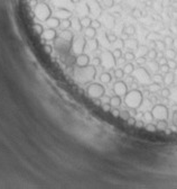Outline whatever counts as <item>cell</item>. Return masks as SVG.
<instances>
[{
  "label": "cell",
  "instance_id": "obj_1",
  "mask_svg": "<svg viewBox=\"0 0 177 189\" xmlns=\"http://www.w3.org/2000/svg\"><path fill=\"white\" fill-rule=\"evenodd\" d=\"M95 75H96V69L92 64H89L87 67H77L74 71L75 80L82 85L93 82Z\"/></svg>",
  "mask_w": 177,
  "mask_h": 189
},
{
  "label": "cell",
  "instance_id": "obj_15",
  "mask_svg": "<svg viewBox=\"0 0 177 189\" xmlns=\"http://www.w3.org/2000/svg\"><path fill=\"white\" fill-rule=\"evenodd\" d=\"M81 34H82L87 39H92V38H95V37H96L98 31H96V29H94L93 27H87V28L83 29Z\"/></svg>",
  "mask_w": 177,
  "mask_h": 189
},
{
  "label": "cell",
  "instance_id": "obj_17",
  "mask_svg": "<svg viewBox=\"0 0 177 189\" xmlns=\"http://www.w3.org/2000/svg\"><path fill=\"white\" fill-rule=\"evenodd\" d=\"M87 47L90 50V51H96V50H99V47H100V42H99V39L96 38V37H95V38H92V39H87Z\"/></svg>",
  "mask_w": 177,
  "mask_h": 189
},
{
  "label": "cell",
  "instance_id": "obj_9",
  "mask_svg": "<svg viewBox=\"0 0 177 189\" xmlns=\"http://www.w3.org/2000/svg\"><path fill=\"white\" fill-rule=\"evenodd\" d=\"M54 44H55L56 50H57L59 53H62V54L67 53V52L71 50V47H72L71 42H67V41L61 38V37H57V38L54 41Z\"/></svg>",
  "mask_w": 177,
  "mask_h": 189
},
{
  "label": "cell",
  "instance_id": "obj_10",
  "mask_svg": "<svg viewBox=\"0 0 177 189\" xmlns=\"http://www.w3.org/2000/svg\"><path fill=\"white\" fill-rule=\"evenodd\" d=\"M113 92L118 96H125L128 92V85L122 80H118L113 85Z\"/></svg>",
  "mask_w": 177,
  "mask_h": 189
},
{
  "label": "cell",
  "instance_id": "obj_21",
  "mask_svg": "<svg viewBox=\"0 0 177 189\" xmlns=\"http://www.w3.org/2000/svg\"><path fill=\"white\" fill-rule=\"evenodd\" d=\"M110 104L112 107H120L122 104L121 96H118V94L112 96V97H111V100H110Z\"/></svg>",
  "mask_w": 177,
  "mask_h": 189
},
{
  "label": "cell",
  "instance_id": "obj_6",
  "mask_svg": "<svg viewBox=\"0 0 177 189\" xmlns=\"http://www.w3.org/2000/svg\"><path fill=\"white\" fill-rule=\"evenodd\" d=\"M100 59H101V67L106 70H111L117 67V59L113 56L112 52L103 51L100 55Z\"/></svg>",
  "mask_w": 177,
  "mask_h": 189
},
{
  "label": "cell",
  "instance_id": "obj_37",
  "mask_svg": "<svg viewBox=\"0 0 177 189\" xmlns=\"http://www.w3.org/2000/svg\"><path fill=\"white\" fill-rule=\"evenodd\" d=\"M142 119L145 121V122H151L153 119V114H151V111H146V113H144V116H142Z\"/></svg>",
  "mask_w": 177,
  "mask_h": 189
},
{
  "label": "cell",
  "instance_id": "obj_46",
  "mask_svg": "<svg viewBox=\"0 0 177 189\" xmlns=\"http://www.w3.org/2000/svg\"><path fill=\"white\" fill-rule=\"evenodd\" d=\"M136 122H137V121H136V118H134V116H130V117L127 119V123H128L129 125H134Z\"/></svg>",
  "mask_w": 177,
  "mask_h": 189
},
{
  "label": "cell",
  "instance_id": "obj_11",
  "mask_svg": "<svg viewBox=\"0 0 177 189\" xmlns=\"http://www.w3.org/2000/svg\"><path fill=\"white\" fill-rule=\"evenodd\" d=\"M138 46H139V42H138L137 38L129 37V38L126 39V41H122V47H123V48H127L128 51L137 50Z\"/></svg>",
  "mask_w": 177,
  "mask_h": 189
},
{
  "label": "cell",
  "instance_id": "obj_27",
  "mask_svg": "<svg viewBox=\"0 0 177 189\" xmlns=\"http://www.w3.org/2000/svg\"><path fill=\"white\" fill-rule=\"evenodd\" d=\"M151 80H153V82H156V83H164V75L163 73H155V75L151 77Z\"/></svg>",
  "mask_w": 177,
  "mask_h": 189
},
{
  "label": "cell",
  "instance_id": "obj_28",
  "mask_svg": "<svg viewBox=\"0 0 177 189\" xmlns=\"http://www.w3.org/2000/svg\"><path fill=\"white\" fill-rule=\"evenodd\" d=\"M33 28H34V31H35L36 34H37V35H40V36H42V34H43L44 31H45L44 26L40 23L34 24V25H33Z\"/></svg>",
  "mask_w": 177,
  "mask_h": 189
},
{
  "label": "cell",
  "instance_id": "obj_24",
  "mask_svg": "<svg viewBox=\"0 0 177 189\" xmlns=\"http://www.w3.org/2000/svg\"><path fill=\"white\" fill-rule=\"evenodd\" d=\"M71 26H72L71 19H63V20H61V24H59V28H61V31L71 29Z\"/></svg>",
  "mask_w": 177,
  "mask_h": 189
},
{
  "label": "cell",
  "instance_id": "obj_36",
  "mask_svg": "<svg viewBox=\"0 0 177 189\" xmlns=\"http://www.w3.org/2000/svg\"><path fill=\"white\" fill-rule=\"evenodd\" d=\"M160 94L163 98H169L170 97V89L169 88H161Z\"/></svg>",
  "mask_w": 177,
  "mask_h": 189
},
{
  "label": "cell",
  "instance_id": "obj_47",
  "mask_svg": "<svg viewBox=\"0 0 177 189\" xmlns=\"http://www.w3.org/2000/svg\"><path fill=\"white\" fill-rule=\"evenodd\" d=\"M111 100V97H109V96H106V94H103L102 97H101V101L103 102H110Z\"/></svg>",
  "mask_w": 177,
  "mask_h": 189
},
{
  "label": "cell",
  "instance_id": "obj_8",
  "mask_svg": "<svg viewBox=\"0 0 177 189\" xmlns=\"http://www.w3.org/2000/svg\"><path fill=\"white\" fill-rule=\"evenodd\" d=\"M151 114H153V119H157V121L167 119V118H168V108H167L165 105L157 104V105H155V106L153 107Z\"/></svg>",
  "mask_w": 177,
  "mask_h": 189
},
{
  "label": "cell",
  "instance_id": "obj_48",
  "mask_svg": "<svg viewBox=\"0 0 177 189\" xmlns=\"http://www.w3.org/2000/svg\"><path fill=\"white\" fill-rule=\"evenodd\" d=\"M172 122H173L174 125L177 126V110H175L173 113V117H172Z\"/></svg>",
  "mask_w": 177,
  "mask_h": 189
},
{
  "label": "cell",
  "instance_id": "obj_19",
  "mask_svg": "<svg viewBox=\"0 0 177 189\" xmlns=\"http://www.w3.org/2000/svg\"><path fill=\"white\" fill-rule=\"evenodd\" d=\"M164 54H165V58L167 60H174L177 56V51L173 47H167L164 51Z\"/></svg>",
  "mask_w": 177,
  "mask_h": 189
},
{
  "label": "cell",
  "instance_id": "obj_45",
  "mask_svg": "<svg viewBox=\"0 0 177 189\" xmlns=\"http://www.w3.org/2000/svg\"><path fill=\"white\" fill-rule=\"evenodd\" d=\"M169 98H173L174 100L177 101V86L174 87L173 90H170V97H169Z\"/></svg>",
  "mask_w": 177,
  "mask_h": 189
},
{
  "label": "cell",
  "instance_id": "obj_3",
  "mask_svg": "<svg viewBox=\"0 0 177 189\" xmlns=\"http://www.w3.org/2000/svg\"><path fill=\"white\" fill-rule=\"evenodd\" d=\"M33 12L36 19L40 22H46L53 15V10L47 2H38L33 8Z\"/></svg>",
  "mask_w": 177,
  "mask_h": 189
},
{
  "label": "cell",
  "instance_id": "obj_43",
  "mask_svg": "<svg viewBox=\"0 0 177 189\" xmlns=\"http://www.w3.org/2000/svg\"><path fill=\"white\" fill-rule=\"evenodd\" d=\"M167 64L169 65L170 70H174V69H176V68H177V62L175 61V59H174V60H168V61H167Z\"/></svg>",
  "mask_w": 177,
  "mask_h": 189
},
{
  "label": "cell",
  "instance_id": "obj_18",
  "mask_svg": "<svg viewBox=\"0 0 177 189\" xmlns=\"http://www.w3.org/2000/svg\"><path fill=\"white\" fill-rule=\"evenodd\" d=\"M175 78H176V75H174V72H167L164 75V83H165L166 86H170V85H173L175 82Z\"/></svg>",
  "mask_w": 177,
  "mask_h": 189
},
{
  "label": "cell",
  "instance_id": "obj_51",
  "mask_svg": "<svg viewBox=\"0 0 177 189\" xmlns=\"http://www.w3.org/2000/svg\"><path fill=\"white\" fill-rule=\"evenodd\" d=\"M93 102H94L96 106H101L102 105V101H101V98H92Z\"/></svg>",
  "mask_w": 177,
  "mask_h": 189
},
{
  "label": "cell",
  "instance_id": "obj_33",
  "mask_svg": "<svg viewBox=\"0 0 177 189\" xmlns=\"http://www.w3.org/2000/svg\"><path fill=\"white\" fill-rule=\"evenodd\" d=\"M155 43H156V50H158V51H165L166 50V45L163 39H157V41H155Z\"/></svg>",
  "mask_w": 177,
  "mask_h": 189
},
{
  "label": "cell",
  "instance_id": "obj_13",
  "mask_svg": "<svg viewBox=\"0 0 177 189\" xmlns=\"http://www.w3.org/2000/svg\"><path fill=\"white\" fill-rule=\"evenodd\" d=\"M75 64L76 67H87L90 64V58L87 54H84V53H81V54L76 55L75 58Z\"/></svg>",
  "mask_w": 177,
  "mask_h": 189
},
{
  "label": "cell",
  "instance_id": "obj_25",
  "mask_svg": "<svg viewBox=\"0 0 177 189\" xmlns=\"http://www.w3.org/2000/svg\"><path fill=\"white\" fill-rule=\"evenodd\" d=\"M146 58L149 61L156 60V58H157V50L156 48H149L148 52H147V54H146Z\"/></svg>",
  "mask_w": 177,
  "mask_h": 189
},
{
  "label": "cell",
  "instance_id": "obj_16",
  "mask_svg": "<svg viewBox=\"0 0 177 189\" xmlns=\"http://www.w3.org/2000/svg\"><path fill=\"white\" fill-rule=\"evenodd\" d=\"M57 37H61V38L65 39L67 42H71L74 38V33L71 31V29H65V31H61V34H59Z\"/></svg>",
  "mask_w": 177,
  "mask_h": 189
},
{
  "label": "cell",
  "instance_id": "obj_34",
  "mask_svg": "<svg viewBox=\"0 0 177 189\" xmlns=\"http://www.w3.org/2000/svg\"><path fill=\"white\" fill-rule=\"evenodd\" d=\"M136 63H137V65H139V67H144L146 63H147V58L146 56H138V58H136Z\"/></svg>",
  "mask_w": 177,
  "mask_h": 189
},
{
  "label": "cell",
  "instance_id": "obj_49",
  "mask_svg": "<svg viewBox=\"0 0 177 189\" xmlns=\"http://www.w3.org/2000/svg\"><path fill=\"white\" fill-rule=\"evenodd\" d=\"M167 61H168V60L166 59L165 56H164V58H161V59H159V60H157V62H158V64H159V65L166 64V63H167Z\"/></svg>",
  "mask_w": 177,
  "mask_h": 189
},
{
  "label": "cell",
  "instance_id": "obj_14",
  "mask_svg": "<svg viewBox=\"0 0 177 189\" xmlns=\"http://www.w3.org/2000/svg\"><path fill=\"white\" fill-rule=\"evenodd\" d=\"M44 23L46 24V26L47 28H53V29H57L59 28V24H61V20L55 17V16H51L49 18H48L46 22H44Z\"/></svg>",
  "mask_w": 177,
  "mask_h": 189
},
{
  "label": "cell",
  "instance_id": "obj_41",
  "mask_svg": "<svg viewBox=\"0 0 177 189\" xmlns=\"http://www.w3.org/2000/svg\"><path fill=\"white\" fill-rule=\"evenodd\" d=\"M101 107H102V109L104 110V111H111V109H112V106H111L110 102H103L102 105H101Z\"/></svg>",
  "mask_w": 177,
  "mask_h": 189
},
{
  "label": "cell",
  "instance_id": "obj_39",
  "mask_svg": "<svg viewBox=\"0 0 177 189\" xmlns=\"http://www.w3.org/2000/svg\"><path fill=\"white\" fill-rule=\"evenodd\" d=\"M169 71H170V68H169V65L167 63H166V64H163V65H159V72L163 73V75H165V73H167Z\"/></svg>",
  "mask_w": 177,
  "mask_h": 189
},
{
  "label": "cell",
  "instance_id": "obj_52",
  "mask_svg": "<svg viewBox=\"0 0 177 189\" xmlns=\"http://www.w3.org/2000/svg\"><path fill=\"white\" fill-rule=\"evenodd\" d=\"M126 63H127V61H126V59H125L123 56H122V58H120V59L117 60V65H118V64H123V65H125Z\"/></svg>",
  "mask_w": 177,
  "mask_h": 189
},
{
  "label": "cell",
  "instance_id": "obj_53",
  "mask_svg": "<svg viewBox=\"0 0 177 189\" xmlns=\"http://www.w3.org/2000/svg\"><path fill=\"white\" fill-rule=\"evenodd\" d=\"M44 48H45V51L47 52V53H52V46L51 45H45Z\"/></svg>",
  "mask_w": 177,
  "mask_h": 189
},
{
  "label": "cell",
  "instance_id": "obj_50",
  "mask_svg": "<svg viewBox=\"0 0 177 189\" xmlns=\"http://www.w3.org/2000/svg\"><path fill=\"white\" fill-rule=\"evenodd\" d=\"M134 126H136L137 128H144V127H145V125H144V122H141V121H137V122H136V124H134Z\"/></svg>",
  "mask_w": 177,
  "mask_h": 189
},
{
  "label": "cell",
  "instance_id": "obj_5",
  "mask_svg": "<svg viewBox=\"0 0 177 189\" xmlns=\"http://www.w3.org/2000/svg\"><path fill=\"white\" fill-rule=\"evenodd\" d=\"M87 39L82 35V34H77L74 35V38L72 41V47L71 50L73 51V53L76 55L84 53V50L87 48Z\"/></svg>",
  "mask_w": 177,
  "mask_h": 189
},
{
  "label": "cell",
  "instance_id": "obj_29",
  "mask_svg": "<svg viewBox=\"0 0 177 189\" xmlns=\"http://www.w3.org/2000/svg\"><path fill=\"white\" fill-rule=\"evenodd\" d=\"M125 71H123V69H120V68H118V69H114L113 71V77L115 79H118V80H121L123 77H125Z\"/></svg>",
  "mask_w": 177,
  "mask_h": 189
},
{
  "label": "cell",
  "instance_id": "obj_31",
  "mask_svg": "<svg viewBox=\"0 0 177 189\" xmlns=\"http://www.w3.org/2000/svg\"><path fill=\"white\" fill-rule=\"evenodd\" d=\"M166 128H168V123H167V119H160V121H158L157 130L166 131Z\"/></svg>",
  "mask_w": 177,
  "mask_h": 189
},
{
  "label": "cell",
  "instance_id": "obj_32",
  "mask_svg": "<svg viewBox=\"0 0 177 189\" xmlns=\"http://www.w3.org/2000/svg\"><path fill=\"white\" fill-rule=\"evenodd\" d=\"M163 41H164V43H165V45H166V48H167V47H173L174 37H172L170 35H166V36H164Z\"/></svg>",
  "mask_w": 177,
  "mask_h": 189
},
{
  "label": "cell",
  "instance_id": "obj_35",
  "mask_svg": "<svg viewBox=\"0 0 177 189\" xmlns=\"http://www.w3.org/2000/svg\"><path fill=\"white\" fill-rule=\"evenodd\" d=\"M145 130L150 132V133H153V132L157 131V125H155V124H153V123H148V124L145 126Z\"/></svg>",
  "mask_w": 177,
  "mask_h": 189
},
{
  "label": "cell",
  "instance_id": "obj_20",
  "mask_svg": "<svg viewBox=\"0 0 177 189\" xmlns=\"http://www.w3.org/2000/svg\"><path fill=\"white\" fill-rule=\"evenodd\" d=\"M104 35H106V41H108L110 44H113V43H115L117 41H119L118 35H117L115 33H113V31H106Z\"/></svg>",
  "mask_w": 177,
  "mask_h": 189
},
{
  "label": "cell",
  "instance_id": "obj_26",
  "mask_svg": "<svg viewBox=\"0 0 177 189\" xmlns=\"http://www.w3.org/2000/svg\"><path fill=\"white\" fill-rule=\"evenodd\" d=\"M147 89L149 90V92H157V91H160L161 86L159 83L153 82V83H149V85L147 86Z\"/></svg>",
  "mask_w": 177,
  "mask_h": 189
},
{
  "label": "cell",
  "instance_id": "obj_2",
  "mask_svg": "<svg viewBox=\"0 0 177 189\" xmlns=\"http://www.w3.org/2000/svg\"><path fill=\"white\" fill-rule=\"evenodd\" d=\"M144 100V94L138 89H131L125 94V104L128 108H139Z\"/></svg>",
  "mask_w": 177,
  "mask_h": 189
},
{
  "label": "cell",
  "instance_id": "obj_54",
  "mask_svg": "<svg viewBox=\"0 0 177 189\" xmlns=\"http://www.w3.org/2000/svg\"><path fill=\"white\" fill-rule=\"evenodd\" d=\"M173 48H175V50H176V51H177V38H174Z\"/></svg>",
  "mask_w": 177,
  "mask_h": 189
},
{
  "label": "cell",
  "instance_id": "obj_44",
  "mask_svg": "<svg viewBox=\"0 0 177 189\" xmlns=\"http://www.w3.org/2000/svg\"><path fill=\"white\" fill-rule=\"evenodd\" d=\"M92 65H94V67L101 65V59H100V56H95V58H93V60H92Z\"/></svg>",
  "mask_w": 177,
  "mask_h": 189
},
{
  "label": "cell",
  "instance_id": "obj_22",
  "mask_svg": "<svg viewBox=\"0 0 177 189\" xmlns=\"http://www.w3.org/2000/svg\"><path fill=\"white\" fill-rule=\"evenodd\" d=\"M100 81L102 83H110L111 80H112V77H111V73H109V72H102L101 75H100Z\"/></svg>",
  "mask_w": 177,
  "mask_h": 189
},
{
  "label": "cell",
  "instance_id": "obj_12",
  "mask_svg": "<svg viewBox=\"0 0 177 189\" xmlns=\"http://www.w3.org/2000/svg\"><path fill=\"white\" fill-rule=\"evenodd\" d=\"M57 31L56 29H53V28H47V29H45L44 33L42 34V37H43L45 41H47V42H53V41H55L57 38Z\"/></svg>",
  "mask_w": 177,
  "mask_h": 189
},
{
  "label": "cell",
  "instance_id": "obj_38",
  "mask_svg": "<svg viewBox=\"0 0 177 189\" xmlns=\"http://www.w3.org/2000/svg\"><path fill=\"white\" fill-rule=\"evenodd\" d=\"M112 54H113V56L117 60L120 59V58H122V56H123V53H122V50H121V48H114L113 52H112Z\"/></svg>",
  "mask_w": 177,
  "mask_h": 189
},
{
  "label": "cell",
  "instance_id": "obj_7",
  "mask_svg": "<svg viewBox=\"0 0 177 189\" xmlns=\"http://www.w3.org/2000/svg\"><path fill=\"white\" fill-rule=\"evenodd\" d=\"M87 94L91 98H101L103 94H106V89L101 83L90 82L87 88Z\"/></svg>",
  "mask_w": 177,
  "mask_h": 189
},
{
  "label": "cell",
  "instance_id": "obj_56",
  "mask_svg": "<svg viewBox=\"0 0 177 189\" xmlns=\"http://www.w3.org/2000/svg\"><path fill=\"white\" fill-rule=\"evenodd\" d=\"M47 0H37V2H46Z\"/></svg>",
  "mask_w": 177,
  "mask_h": 189
},
{
  "label": "cell",
  "instance_id": "obj_55",
  "mask_svg": "<svg viewBox=\"0 0 177 189\" xmlns=\"http://www.w3.org/2000/svg\"><path fill=\"white\" fill-rule=\"evenodd\" d=\"M173 72H174V75H176V77H177V68H176V69H174Z\"/></svg>",
  "mask_w": 177,
  "mask_h": 189
},
{
  "label": "cell",
  "instance_id": "obj_42",
  "mask_svg": "<svg viewBox=\"0 0 177 189\" xmlns=\"http://www.w3.org/2000/svg\"><path fill=\"white\" fill-rule=\"evenodd\" d=\"M110 113L113 117H120V110L118 109V107H112Z\"/></svg>",
  "mask_w": 177,
  "mask_h": 189
},
{
  "label": "cell",
  "instance_id": "obj_23",
  "mask_svg": "<svg viewBox=\"0 0 177 189\" xmlns=\"http://www.w3.org/2000/svg\"><path fill=\"white\" fill-rule=\"evenodd\" d=\"M122 69H123V71H125V73H126V75H132L136 68H134V65L131 62H127L126 64L123 65Z\"/></svg>",
  "mask_w": 177,
  "mask_h": 189
},
{
  "label": "cell",
  "instance_id": "obj_4",
  "mask_svg": "<svg viewBox=\"0 0 177 189\" xmlns=\"http://www.w3.org/2000/svg\"><path fill=\"white\" fill-rule=\"evenodd\" d=\"M132 75H134V79H136V80H137L140 85H142V86H147V85H149V83L153 81V80H151V75H150L149 71L144 67H140V68L134 69Z\"/></svg>",
  "mask_w": 177,
  "mask_h": 189
},
{
  "label": "cell",
  "instance_id": "obj_40",
  "mask_svg": "<svg viewBox=\"0 0 177 189\" xmlns=\"http://www.w3.org/2000/svg\"><path fill=\"white\" fill-rule=\"evenodd\" d=\"M130 116H131V115H130L129 110H122V111H120V118L123 119V121H127Z\"/></svg>",
  "mask_w": 177,
  "mask_h": 189
},
{
  "label": "cell",
  "instance_id": "obj_30",
  "mask_svg": "<svg viewBox=\"0 0 177 189\" xmlns=\"http://www.w3.org/2000/svg\"><path fill=\"white\" fill-rule=\"evenodd\" d=\"M123 58L126 59L127 62H132L136 60V54H134L132 51H127L125 54H123Z\"/></svg>",
  "mask_w": 177,
  "mask_h": 189
}]
</instances>
